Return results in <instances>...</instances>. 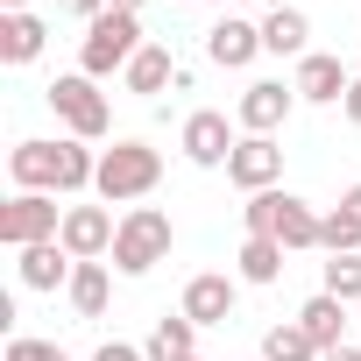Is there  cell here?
<instances>
[{
  "instance_id": "6da1fadb",
  "label": "cell",
  "mask_w": 361,
  "mask_h": 361,
  "mask_svg": "<svg viewBox=\"0 0 361 361\" xmlns=\"http://www.w3.org/2000/svg\"><path fill=\"white\" fill-rule=\"evenodd\" d=\"M156 177H163V156L149 142H114L99 149V177H92V192L106 206H128V199H149L156 192Z\"/></svg>"
},
{
  "instance_id": "7a4b0ae2",
  "label": "cell",
  "mask_w": 361,
  "mask_h": 361,
  "mask_svg": "<svg viewBox=\"0 0 361 361\" xmlns=\"http://www.w3.org/2000/svg\"><path fill=\"white\" fill-rule=\"evenodd\" d=\"M170 213H156V206H128L121 213V234H114V269L121 276H149L163 255H170Z\"/></svg>"
},
{
  "instance_id": "3957f363",
  "label": "cell",
  "mask_w": 361,
  "mask_h": 361,
  "mask_svg": "<svg viewBox=\"0 0 361 361\" xmlns=\"http://www.w3.org/2000/svg\"><path fill=\"white\" fill-rule=\"evenodd\" d=\"M135 50H142V22H135V15H121V8H106V15L85 29V43H78V71H85V78L128 71V64H135Z\"/></svg>"
},
{
  "instance_id": "277c9868",
  "label": "cell",
  "mask_w": 361,
  "mask_h": 361,
  "mask_svg": "<svg viewBox=\"0 0 361 361\" xmlns=\"http://www.w3.org/2000/svg\"><path fill=\"white\" fill-rule=\"evenodd\" d=\"M57 234H64V213H57L50 192H15L8 213H0V241H8L15 255L36 248V241H57Z\"/></svg>"
},
{
  "instance_id": "5b68a950",
  "label": "cell",
  "mask_w": 361,
  "mask_h": 361,
  "mask_svg": "<svg viewBox=\"0 0 361 361\" xmlns=\"http://www.w3.org/2000/svg\"><path fill=\"white\" fill-rule=\"evenodd\" d=\"M50 106L64 114V128H71L78 142H99V135H106V121H114V114H106V99H99V85H92L85 71L57 78V85H50Z\"/></svg>"
},
{
  "instance_id": "8992f818",
  "label": "cell",
  "mask_w": 361,
  "mask_h": 361,
  "mask_svg": "<svg viewBox=\"0 0 361 361\" xmlns=\"http://www.w3.org/2000/svg\"><path fill=\"white\" fill-rule=\"evenodd\" d=\"M227 177L255 199V192H276V177H283V149H276V135H241L234 142V156H227Z\"/></svg>"
},
{
  "instance_id": "52a82bcc",
  "label": "cell",
  "mask_w": 361,
  "mask_h": 361,
  "mask_svg": "<svg viewBox=\"0 0 361 361\" xmlns=\"http://www.w3.org/2000/svg\"><path fill=\"white\" fill-rule=\"evenodd\" d=\"M290 106H298V85H283V78H255V85L241 92L234 121H241L248 135H276V128L290 121Z\"/></svg>"
},
{
  "instance_id": "ba28073f",
  "label": "cell",
  "mask_w": 361,
  "mask_h": 361,
  "mask_svg": "<svg viewBox=\"0 0 361 361\" xmlns=\"http://www.w3.org/2000/svg\"><path fill=\"white\" fill-rule=\"evenodd\" d=\"M177 142H185V156L199 163V170H227V156H234V128H227V114H213V106H199L192 121H185V135H177Z\"/></svg>"
},
{
  "instance_id": "9c48e42d",
  "label": "cell",
  "mask_w": 361,
  "mask_h": 361,
  "mask_svg": "<svg viewBox=\"0 0 361 361\" xmlns=\"http://www.w3.org/2000/svg\"><path fill=\"white\" fill-rule=\"evenodd\" d=\"M114 234H121V220H114L106 206H71L57 241H64L78 262H99V255H114Z\"/></svg>"
},
{
  "instance_id": "30bf717a",
  "label": "cell",
  "mask_w": 361,
  "mask_h": 361,
  "mask_svg": "<svg viewBox=\"0 0 361 361\" xmlns=\"http://www.w3.org/2000/svg\"><path fill=\"white\" fill-rule=\"evenodd\" d=\"M206 57H213V64H227V71L255 64V57H262V22L220 15V22H213V36H206Z\"/></svg>"
},
{
  "instance_id": "8fae6325",
  "label": "cell",
  "mask_w": 361,
  "mask_h": 361,
  "mask_svg": "<svg viewBox=\"0 0 361 361\" xmlns=\"http://www.w3.org/2000/svg\"><path fill=\"white\" fill-rule=\"evenodd\" d=\"M290 85H298V99L333 106V99H347V85H354V78H347V64H340V57L312 50V57H298V78H290Z\"/></svg>"
},
{
  "instance_id": "7c38bea8",
  "label": "cell",
  "mask_w": 361,
  "mask_h": 361,
  "mask_svg": "<svg viewBox=\"0 0 361 361\" xmlns=\"http://www.w3.org/2000/svg\"><path fill=\"white\" fill-rule=\"evenodd\" d=\"M71 269H78V255H71L64 241L22 248V283H29V290H71Z\"/></svg>"
},
{
  "instance_id": "4fadbf2b",
  "label": "cell",
  "mask_w": 361,
  "mask_h": 361,
  "mask_svg": "<svg viewBox=\"0 0 361 361\" xmlns=\"http://www.w3.org/2000/svg\"><path fill=\"white\" fill-rule=\"evenodd\" d=\"M227 312H234V276L206 269V276L185 283V319L192 326H227Z\"/></svg>"
},
{
  "instance_id": "5bb4252c",
  "label": "cell",
  "mask_w": 361,
  "mask_h": 361,
  "mask_svg": "<svg viewBox=\"0 0 361 361\" xmlns=\"http://www.w3.org/2000/svg\"><path fill=\"white\" fill-rule=\"evenodd\" d=\"M8 170L22 192H57V142H15Z\"/></svg>"
},
{
  "instance_id": "9a60e30c",
  "label": "cell",
  "mask_w": 361,
  "mask_h": 361,
  "mask_svg": "<svg viewBox=\"0 0 361 361\" xmlns=\"http://www.w3.org/2000/svg\"><path fill=\"white\" fill-rule=\"evenodd\" d=\"M305 43H312L305 8H269V15H262V50H276V57H312Z\"/></svg>"
},
{
  "instance_id": "2e32d148",
  "label": "cell",
  "mask_w": 361,
  "mask_h": 361,
  "mask_svg": "<svg viewBox=\"0 0 361 361\" xmlns=\"http://www.w3.org/2000/svg\"><path fill=\"white\" fill-rule=\"evenodd\" d=\"M43 43H50L43 15H0V57H8V64H36Z\"/></svg>"
},
{
  "instance_id": "e0dca14e",
  "label": "cell",
  "mask_w": 361,
  "mask_h": 361,
  "mask_svg": "<svg viewBox=\"0 0 361 361\" xmlns=\"http://www.w3.org/2000/svg\"><path fill=\"white\" fill-rule=\"evenodd\" d=\"M121 78H128V92L156 99V92H163V85L177 78V64H170V50H163V43H142V50H135V64H128Z\"/></svg>"
},
{
  "instance_id": "ac0fdd59",
  "label": "cell",
  "mask_w": 361,
  "mask_h": 361,
  "mask_svg": "<svg viewBox=\"0 0 361 361\" xmlns=\"http://www.w3.org/2000/svg\"><path fill=\"white\" fill-rule=\"evenodd\" d=\"M283 255H290V248H283L276 234H248L241 255H234V262H241V283H276V276H283Z\"/></svg>"
},
{
  "instance_id": "d6986e66",
  "label": "cell",
  "mask_w": 361,
  "mask_h": 361,
  "mask_svg": "<svg viewBox=\"0 0 361 361\" xmlns=\"http://www.w3.org/2000/svg\"><path fill=\"white\" fill-rule=\"evenodd\" d=\"M298 326H305L319 347H347V340H340V326H347V305H340V298H326V290H319V298H305Z\"/></svg>"
},
{
  "instance_id": "ffe728a7",
  "label": "cell",
  "mask_w": 361,
  "mask_h": 361,
  "mask_svg": "<svg viewBox=\"0 0 361 361\" xmlns=\"http://www.w3.org/2000/svg\"><path fill=\"white\" fill-rule=\"evenodd\" d=\"M92 177H99V156L71 135V142H57V192H92Z\"/></svg>"
},
{
  "instance_id": "44dd1931",
  "label": "cell",
  "mask_w": 361,
  "mask_h": 361,
  "mask_svg": "<svg viewBox=\"0 0 361 361\" xmlns=\"http://www.w3.org/2000/svg\"><path fill=\"white\" fill-rule=\"evenodd\" d=\"M276 241L298 255V248H319V213L305 206V199H290L283 192V213H276Z\"/></svg>"
},
{
  "instance_id": "7402d4cb",
  "label": "cell",
  "mask_w": 361,
  "mask_h": 361,
  "mask_svg": "<svg viewBox=\"0 0 361 361\" xmlns=\"http://www.w3.org/2000/svg\"><path fill=\"white\" fill-rule=\"evenodd\" d=\"M106 290H114V283H106V262H78V269H71V312H78V319H99V312H106Z\"/></svg>"
},
{
  "instance_id": "603a6c76",
  "label": "cell",
  "mask_w": 361,
  "mask_h": 361,
  "mask_svg": "<svg viewBox=\"0 0 361 361\" xmlns=\"http://www.w3.org/2000/svg\"><path fill=\"white\" fill-rule=\"evenodd\" d=\"M319 354H326V347H319V340H312V333H305L298 319H290V326H269V333H262V361H319Z\"/></svg>"
},
{
  "instance_id": "cb8c5ba5",
  "label": "cell",
  "mask_w": 361,
  "mask_h": 361,
  "mask_svg": "<svg viewBox=\"0 0 361 361\" xmlns=\"http://www.w3.org/2000/svg\"><path fill=\"white\" fill-rule=\"evenodd\" d=\"M192 333H199V326H192L185 312H177V319H156V333H149V347H142V354H149V361H185V354H199V347H192Z\"/></svg>"
},
{
  "instance_id": "d4e9b609",
  "label": "cell",
  "mask_w": 361,
  "mask_h": 361,
  "mask_svg": "<svg viewBox=\"0 0 361 361\" xmlns=\"http://www.w3.org/2000/svg\"><path fill=\"white\" fill-rule=\"evenodd\" d=\"M319 248H326V255H361V220H354L347 206H333V213L319 220Z\"/></svg>"
},
{
  "instance_id": "484cf974",
  "label": "cell",
  "mask_w": 361,
  "mask_h": 361,
  "mask_svg": "<svg viewBox=\"0 0 361 361\" xmlns=\"http://www.w3.org/2000/svg\"><path fill=\"white\" fill-rule=\"evenodd\" d=\"M326 298L361 305V255H333V262H326Z\"/></svg>"
},
{
  "instance_id": "4316f807",
  "label": "cell",
  "mask_w": 361,
  "mask_h": 361,
  "mask_svg": "<svg viewBox=\"0 0 361 361\" xmlns=\"http://www.w3.org/2000/svg\"><path fill=\"white\" fill-rule=\"evenodd\" d=\"M276 213H283V192H255V199L241 206V227H248V234H276Z\"/></svg>"
},
{
  "instance_id": "83f0119b",
  "label": "cell",
  "mask_w": 361,
  "mask_h": 361,
  "mask_svg": "<svg viewBox=\"0 0 361 361\" xmlns=\"http://www.w3.org/2000/svg\"><path fill=\"white\" fill-rule=\"evenodd\" d=\"M8 361H71V354H64L57 340H29V333H22V340L8 347Z\"/></svg>"
},
{
  "instance_id": "f1b7e54d",
  "label": "cell",
  "mask_w": 361,
  "mask_h": 361,
  "mask_svg": "<svg viewBox=\"0 0 361 361\" xmlns=\"http://www.w3.org/2000/svg\"><path fill=\"white\" fill-rule=\"evenodd\" d=\"M57 8H64V15H78V22H85V29H92V22H99V15H106V0H57Z\"/></svg>"
},
{
  "instance_id": "f546056e",
  "label": "cell",
  "mask_w": 361,
  "mask_h": 361,
  "mask_svg": "<svg viewBox=\"0 0 361 361\" xmlns=\"http://www.w3.org/2000/svg\"><path fill=\"white\" fill-rule=\"evenodd\" d=\"M92 361H149V354H142V347H128V340H106Z\"/></svg>"
},
{
  "instance_id": "4dcf8cb0",
  "label": "cell",
  "mask_w": 361,
  "mask_h": 361,
  "mask_svg": "<svg viewBox=\"0 0 361 361\" xmlns=\"http://www.w3.org/2000/svg\"><path fill=\"white\" fill-rule=\"evenodd\" d=\"M340 106H347V121H354V128H361V78H354V85H347V99H340Z\"/></svg>"
},
{
  "instance_id": "1f68e13d",
  "label": "cell",
  "mask_w": 361,
  "mask_h": 361,
  "mask_svg": "<svg viewBox=\"0 0 361 361\" xmlns=\"http://www.w3.org/2000/svg\"><path fill=\"white\" fill-rule=\"evenodd\" d=\"M340 206H347V213L361 220V185H347V192H340Z\"/></svg>"
},
{
  "instance_id": "d6a6232c",
  "label": "cell",
  "mask_w": 361,
  "mask_h": 361,
  "mask_svg": "<svg viewBox=\"0 0 361 361\" xmlns=\"http://www.w3.org/2000/svg\"><path fill=\"white\" fill-rule=\"evenodd\" d=\"M319 361H361V347H326Z\"/></svg>"
},
{
  "instance_id": "836d02e7",
  "label": "cell",
  "mask_w": 361,
  "mask_h": 361,
  "mask_svg": "<svg viewBox=\"0 0 361 361\" xmlns=\"http://www.w3.org/2000/svg\"><path fill=\"white\" fill-rule=\"evenodd\" d=\"M106 8H121V15H142V0H106Z\"/></svg>"
},
{
  "instance_id": "e575fe53",
  "label": "cell",
  "mask_w": 361,
  "mask_h": 361,
  "mask_svg": "<svg viewBox=\"0 0 361 361\" xmlns=\"http://www.w3.org/2000/svg\"><path fill=\"white\" fill-rule=\"evenodd\" d=\"M0 8H8V15H29V0H0Z\"/></svg>"
},
{
  "instance_id": "d590c367",
  "label": "cell",
  "mask_w": 361,
  "mask_h": 361,
  "mask_svg": "<svg viewBox=\"0 0 361 361\" xmlns=\"http://www.w3.org/2000/svg\"><path fill=\"white\" fill-rule=\"evenodd\" d=\"M220 8H248V0H220Z\"/></svg>"
},
{
  "instance_id": "8d00e7d4",
  "label": "cell",
  "mask_w": 361,
  "mask_h": 361,
  "mask_svg": "<svg viewBox=\"0 0 361 361\" xmlns=\"http://www.w3.org/2000/svg\"><path fill=\"white\" fill-rule=\"evenodd\" d=\"M185 361H199V354H185Z\"/></svg>"
},
{
  "instance_id": "74e56055",
  "label": "cell",
  "mask_w": 361,
  "mask_h": 361,
  "mask_svg": "<svg viewBox=\"0 0 361 361\" xmlns=\"http://www.w3.org/2000/svg\"><path fill=\"white\" fill-rule=\"evenodd\" d=\"M255 361H262V354H255Z\"/></svg>"
}]
</instances>
